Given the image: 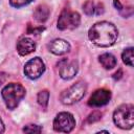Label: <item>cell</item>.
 I'll list each match as a JSON object with an SVG mask.
<instances>
[{
    "mask_svg": "<svg viewBox=\"0 0 134 134\" xmlns=\"http://www.w3.org/2000/svg\"><path fill=\"white\" fill-rule=\"evenodd\" d=\"M118 37V30L115 25L108 21H100L93 24L89 31V40L99 47H109L113 45Z\"/></svg>",
    "mask_w": 134,
    "mask_h": 134,
    "instance_id": "6da1fadb",
    "label": "cell"
},
{
    "mask_svg": "<svg viewBox=\"0 0 134 134\" xmlns=\"http://www.w3.org/2000/svg\"><path fill=\"white\" fill-rule=\"evenodd\" d=\"M25 93V88L19 83H9L1 91L5 106L9 110H14L18 107L20 102L24 98Z\"/></svg>",
    "mask_w": 134,
    "mask_h": 134,
    "instance_id": "7a4b0ae2",
    "label": "cell"
},
{
    "mask_svg": "<svg viewBox=\"0 0 134 134\" xmlns=\"http://www.w3.org/2000/svg\"><path fill=\"white\" fill-rule=\"evenodd\" d=\"M114 124L124 130H129L134 125V107L131 104H124L117 107L113 113Z\"/></svg>",
    "mask_w": 134,
    "mask_h": 134,
    "instance_id": "3957f363",
    "label": "cell"
},
{
    "mask_svg": "<svg viewBox=\"0 0 134 134\" xmlns=\"http://www.w3.org/2000/svg\"><path fill=\"white\" fill-rule=\"evenodd\" d=\"M86 91L87 84L84 81H79L61 93L60 100L64 105H73L84 97Z\"/></svg>",
    "mask_w": 134,
    "mask_h": 134,
    "instance_id": "277c9868",
    "label": "cell"
},
{
    "mask_svg": "<svg viewBox=\"0 0 134 134\" xmlns=\"http://www.w3.org/2000/svg\"><path fill=\"white\" fill-rule=\"evenodd\" d=\"M80 23H81L80 14L74 10L65 8L61 13L58 19V28L60 30L74 29L80 25Z\"/></svg>",
    "mask_w": 134,
    "mask_h": 134,
    "instance_id": "5b68a950",
    "label": "cell"
},
{
    "mask_svg": "<svg viewBox=\"0 0 134 134\" xmlns=\"http://www.w3.org/2000/svg\"><path fill=\"white\" fill-rule=\"evenodd\" d=\"M75 127V119L73 115L69 112L59 113L53 120V129L57 132L69 133Z\"/></svg>",
    "mask_w": 134,
    "mask_h": 134,
    "instance_id": "8992f818",
    "label": "cell"
},
{
    "mask_svg": "<svg viewBox=\"0 0 134 134\" xmlns=\"http://www.w3.org/2000/svg\"><path fill=\"white\" fill-rule=\"evenodd\" d=\"M45 71V64L41 58L36 57L30 59L24 66V74L30 80L39 79Z\"/></svg>",
    "mask_w": 134,
    "mask_h": 134,
    "instance_id": "52a82bcc",
    "label": "cell"
},
{
    "mask_svg": "<svg viewBox=\"0 0 134 134\" xmlns=\"http://www.w3.org/2000/svg\"><path fill=\"white\" fill-rule=\"evenodd\" d=\"M58 68H59L60 76L63 80H71L77 73L79 65L76 61L63 59L58 63Z\"/></svg>",
    "mask_w": 134,
    "mask_h": 134,
    "instance_id": "ba28073f",
    "label": "cell"
},
{
    "mask_svg": "<svg viewBox=\"0 0 134 134\" xmlns=\"http://www.w3.org/2000/svg\"><path fill=\"white\" fill-rule=\"evenodd\" d=\"M111 99V91L108 89H97L89 97L88 105L93 108H98L107 105Z\"/></svg>",
    "mask_w": 134,
    "mask_h": 134,
    "instance_id": "9c48e42d",
    "label": "cell"
},
{
    "mask_svg": "<svg viewBox=\"0 0 134 134\" xmlns=\"http://www.w3.org/2000/svg\"><path fill=\"white\" fill-rule=\"evenodd\" d=\"M49 51L55 55H62L70 51V44L63 39H54L48 45Z\"/></svg>",
    "mask_w": 134,
    "mask_h": 134,
    "instance_id": "30bf717a",
    "label": "cell"
},
{
    "mask_svg": "<svg viewBox=\"0 0 134 134\" xmlns=\"http://www.w3.org/2000/svg\"><path fill=\"white\" fill-rule=\"evenodd\" d=\"M36 50V43L30 38H22L17 42V51L20 55H28Z\"/></svg>",
    "mask_w": 134,
    "mask_h": 134,
    "instance_id": "8fae6325",
    "label": "cell"
},
{
    "mask_svg": "<svg viewBox=\"0 0 134 134\" xmlns=\"http://www.w3.org/2000/svg\"><path fill=\"white\" fill-rule=\"evenodd\" d=\"M83 10L87 16H98L104 13L105 8H104V4L100 2L87 0L83 4Z\"/></svg>",
    "mask_w": 134,
    "mask_h": 134,
    "instance_id": "7c38bea8",
    "label": "cell"
},
{
    "mask_svg": "<svg viewBox=\"0 0 134 134\" xmlns=\"http://www.w3.org/2000/svg\"><path fill=\"white\" fill-rule=\"evenodd\" d=\"M98 61L100 63V65L105 68V69H112L116 66V58L109 52L103 53L98 57Z\"/></svg>",
    "mask_w": 134,
    "mask_h": 134,
    "instance_id": "4fadbf2b",
    "label": "cell"
},
{
    "mask_svg": "<svg viewBox=\"0 0 134 134\" xmlns=\"http://www.w3.org/2000/svg\"><path fill=\"white\" fill-rule=\"evenodd\" d=\"M48 17H49V8L46 5L42 4V5L37 6V8L34 12V18L38 22L43 23L48 19Z\"/></svg>",
    "mask_w": 134,
    "mask_h": 134,
    "instance_id": "5bb4252c",
    "label": "cell"
},
{
    "mask_svg": "<svg viewBox=\"0 0 134 134\" xmlns=\"http://www.w3.org/2000/svg\"><path fill=\"white\" fill-rule=\"evenodd\" d=\"M121 59L126 65L133 67V47L126 48L121 53Z\"/></svg>",
    "mask_w": 134,
    "mask_h": 134,
    "instance_id": "9a60e30c",
    "label": "cell"
},
{
    "mask_svg": "<svg viewBox=\"0 0 134 134\" xmlns=\"http://www.w3.org/2000/svg\"><path fill=\"white\" fill-rule=\"evenodd\" d=\"M37 100L39 103L40 106H42L43 108H46L48 105V100H49V92L48 90H42L38 93L37 96Z\"/></svg>",
    "mask_w": 134,
    "mask_h": 134,
    "instance_id": "2e32d148",
    "label": "cell"
},
{
    "mask_svg": "<svg viewBox=\"0 0 134 134\" xmlns=\"http://www.w3.org/2000/svg\"><path fill=\"white\" fill-rule=\"evenodd\" d=\"M23 132L25 133H40L42 132V127L38 126V125H26L23 128Z\"/></svg>",
    "mask_w": 134,
    "mask_h": 134,
    "instance_id": "e0dca14e",
    "label": "cell"
},
{
    "mask_svg": "<svg viewBox=\"0 0 134 134\" xmlns=\"http://www.w3.org/2000/svg\"><path fill=\"white\" fill-rule=\"evenodd\" d=\"M31 1L32 0H9V4L13 7L19 8V7H22V6H25V5L29 4Z\"/></svg>",
    "mask_w": 134,
    "mask_h": 134,
    "instance_id": "ac0fdd59",
    "label": "cell"
},
{
    "mask_svg": "<svg viewBox=\"0 0 134 134\" xmlns=\"http://www.w3.org/2000/svg\"><path fill=\"white\" fill-rule=\"evenodd\" d=\"M100 118H102V113L98 112V111H94V112H92V113L87 117V121H88L89 124H91V122H94V121L99 120Z\"/></svg>",
    "mask_w": 134,
    "mask_h": 134,
    "instance_id": "d6986e66",
    "label": "cell"
},
{
    "mask_svg": "<svg viewBox=\"0 0 134 134\" xmlns=\"http://www.w3.org/2000/svg\"><path fill=\"white\" fill-rule=\"evenodd\" d=\"M113 2H114V6L116 7V9H118V10H121L122 9V5L119 2V0H114Z\"/></svg>",
    "mask_w": 134,
    "mask_h": 134,
    "instance_id": "ffe728a7",
    "label": "cell"
},
{
    "mask_svg": "<svg viewBox=\"0 0 134 134\" xmlns=\"http://www.w3.org/2000/svg\"><path fill=\"white\" fill-rule=\"evenodd\" d=\"M4 131H5V127H4V124H3L2 119L0 118V134H1V133H3Z\"/></svg>",
    "mask_w": 134,
    "mask_h": 134,
    "instance_id": "44dd1931",
    "label": "cell"
},
{
    "mask_svg": "<svg viewBox=\"0 0 134 134\" xmlns=\"http://www.w3.org/2000/svg\"><path fill=\"white\" fill-rule=\"evenodd\" d=\"M121 70H118V73L116 72V73H114V75H113V77L115 79V80H118V79H120L121 77Z\"/></svg>",
    "mask_w": 134,
    "mask_h": 134,
    "instance_id": "7402d4cb",
    "label": "cell"
},
{
    "mask_svg": "<svg viewBox=\"0 0 134 134\" xmlns=\"http://www.w3.org/2000/svg\"><path fill=\"white\" fill-rule=\"evenodd\" d=\"M4 82H5V75H3L2 73H0V86L2 84H4Z\"/></svg>",
    "mask_w": 134,
    "mask_h": 134,
    "instance_id": "603a6c76",
    "label": "cell"
}]
</instances>
